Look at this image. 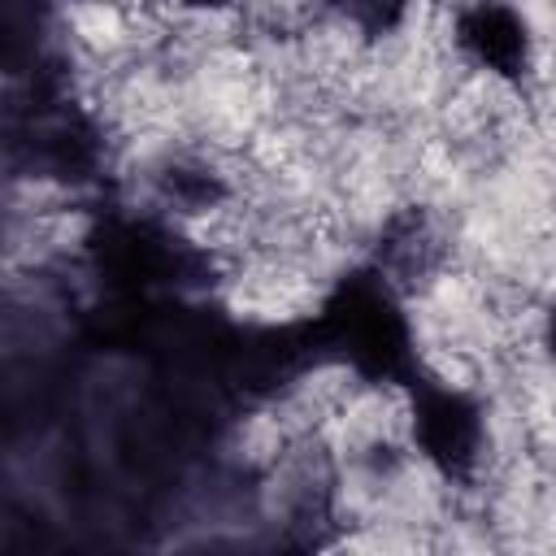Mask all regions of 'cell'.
<instances>
[{"instance_id":"obj_1","label":"cell","mask_w":556,"mask_h":556,"mask_svg":"<svg viewBox=\"0 0 556 556\" xmlns=\"http://www.w3.org/2000/svg\"><path fill=\"white\" fill-rule=\"evenodd\" d=\"M408 447L421 456L434 473L447 482H469L482 469L486 456V408L473 391L452 387L443 378H417L408 382Z\"/></svg>"},{"instance_id":"obj_2","label":"cell","mask_w":556,"mask_h":556,"mask_svg":"<svg viewBox=\"0 0 556 556\" xmlns=\"http://www.w3.org/2000/svg\"><path fill=\"white\" fill-rule=\"evenodd\" d=\"M447 48L486 87H521L534 74V26L513 0H456L447 13Z\"/></svg>"},{"instance_id":"obj_3","label":"cell","mask_w":556,"mask_h":556,"mask_svg":"<svg viewBox=\"0 0 556 556\" xmlns=\"http://www.w3.org/2000/svg\"><path fill=\"white\" fill-rule=\"evenodd\" d=\"M447 235L443 226L421 208V204H404L395 208L374 239V274H382L400 295L430 287L443 274L447 261Z\"/></svg>"},{"instance_id":"obj_4","label":"cell","mask_w":556,"mask_h":556,"mask_svg":"<svg viewBox=\"0 0 556 556\" xmlns=\"http://www.w3.org/2000/svg\"><path fill=\"white\" fill-rule=\"evenodd\" d=\"M152 187L156 195L187 217H213L235 200L230 174L204 156V152H169L152 165Z\"/></svg>"},{"instance_id":"obj_5","label":"cell","mask_w":556,"mask_h":556,"mask_svg":"<svg viewBox=\"0 0 556 556\" xmlns=\"http://www.w3.org/2000/svg\"><path fill=\"white\" fill-rule=\"evenodd\" d=\"M317 9L356 43H387L413 22L417 0H317Z\"/></svg>"},{"instance_id":"obj_6","label":"cell","mask_w":556,"mask_h":556,"mask_svg":"<svg viewBox=\"0 0 556 556\" xmlns=\"http://www.w3.org/2000/svg\"><path fill=\"white\" fill-rule=\"evenodd\" d=\"M174 9H182V13H200V17H217V13H230V9H239L243 0H169Z\"/></svg>"},{"instance_id":"obj_7","label":"cell","mask_w":556,"mask_h":556,"mask_svg":"<svg viewBox=\"0 0 556 556\" xmlns=\"http://www.w3.org/2000/svg\"><path fill=\"white\" fill-rule=\"evenodd\" d=\"M539 343H543V352L556 361V300L543 308V317H539Z\"/></svg>"}]
</instances>
